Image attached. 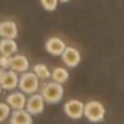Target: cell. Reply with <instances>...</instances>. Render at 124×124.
I'll return each mask as SVG.
<instances>
[{
    "label": "cell",
    "instance_id": "obj_2",
    "mask_svg": "<svg viewBox=\"0 0 124 124\" xmlns=\"http://www.w3.org/2000/svg\"><path fill=\"white\" fill-rule=\"evenodd\" d=\"M84 116L91 123H100L105 117V108L100 101H88L84 107Z\"/></svg>",
    "mask_w": 124,
    "mask_h": 124
},
{
    "label": "cell",
    "instance_id": "obj_10",
    "mask_svg": "<svg viewBox=\"0 0 124 124\" xmlns=\"http://www.w3.org/2000/svg\"><path fill=\"white\" fill-rule=\"evenodd\" d=\"M10 69L15 72L25 74L29 69V59L25 55H15L10 58Z\"/></svg>",
    "mask_w": 124,
    "mask_h": 124
},
{
    "label": "cell",
    "instance_id": "obj_6",
    "mask_svg": "<svg viewBox=\"0 0 124 124\" xmlns=\"http://www.w3.org/2000/svg\"><path fill=\"white\" fill-rule=\"evenodd\" d=\"M0 87L3 90H15L19 87V75L15 71H4L0 75Z\"/></svg>",
    "mask_w": 124,
    "mask_h": 124
},
{
    "label": "cell",
    "instance_id": "obj_13",
    "mask_svg": "<svg viewBox=\"0 0 124 124\" xmlns=\"http://www.w3.org/2000/svg\"><path fill=\"white\" fill-rule=\"evenodd\" d=\"M17 52V43L15 39H1L0 40V54L3 56H9Z\"/></svg>",
    "mask_w": 124,
    "mask_h": 124
},
{
    "label": "cell",
    "instance_id": "obj_7",
    "mask_svg": "<svg viewBox=\"0 0 124 124\" xmlns=\"http://www.w3.org/2000/svg\"><path fill=\"white\" fill-rule=\"evenodd\" d=\"M61 56H62V62H63L66 66H69V68H75V66H78L79 62H81L79 51H78L77 48H72V46H66Z\"/></svg>",
    "mask_w": 124,
    "mask_h": 124
},
{
    "label": "cell",
    "instance_id": "obj_9",
    "mask_svg": "<svg viewBox=\"0 0 124 124\" xmlns=\"http://www.w3.org/2000/svg\"><path fill=\"white\" fill-rule=\"evenodd\" d=\"M26 101H28V100H26L25 94L22 93V91L10 93L9 95H7V98H6L7 105H9L10 108H13V111H15V110H25Z\"/></svg>",
    "mask_w": 124,
    "mask_h": 124
},
{
    "label": "cell",
    "instance_id": "obj_14",
    "mask_svg": "<svg viewBox=\"0 0 124 124\" xmlns=\"http://www.w3.org/2000/svg\"><path fill=\"white\" fill-rule=\"evenodd\" d=\"M51 78H52V81H55V82H58V84H63V82H66L68 79H69V74H68V71L65 69V68H55L54 71H52V74H51Z\"/></svg>",
    "mask_w": 124,
    "mask_h": 124
},
{
    "label": "cell",
    "instance_id": "obj_20",
    "mask_svg": "<svg viewBox=\"0 0 124 124\" xmlns=\"http://www.w3.org/2000/svg\"><path fill=\"white\" fill-rule=\"evenodd\" d=\"M0 38H1V36H0Z\"/></svg>",
    "mask_w": 124,
    "mask_h": 124
},
{
    "label": "cell",
    "instance_id": "obj_16",
    "mask_svg": "<svg viewBox=\"0 0 124 124\" xmlns=\"http://www.w3.org/2000/svg\"><path fill=\"white\" fill-rule=\"evenodd\" d=\"M10 107L7 105V102H0V123L6 121L10 117Z\"/></svg>",
    "mask_w": 124,
    "mask_h": 124
},
{
    "label": "cell",
    "instance_id": "obj_12",
    "mask_svg": "<svg viewBox=\"0 0 124 124\" xmlns=\"http://www.w3.org/2000/svg\"><path fill=\"white\" fill-rule=\"evenodd\" d=\"M10 124H33V117L26 110H15L10 114Z\"/></svg>",
    "mask_w": 124,
    "mask_h": 124
},
{
    "label": "cell",
    "instance_id": "obj_1",
    "mask_svg": "<svg viewBox=\"0 0 124 124\" xmlns=\"http://www.w3.org/2000/svg\"><path fill=\"white\" fill-rule=\"evenodd\" d=\"M40 95L43 97L45 102H48V104H58L63 98V87H62L61 84L55 82V81L46 82L42 87Z\"/></svg>",
    "mask_w": 124,
    "mask_h": 124
},
{
    "label": "cell",
    "instance_id": "obj_5",
    "mask_svg": "<svg viewBox=\"0 0 124 124\" xmlns=\"http://www.w3.org/2000/svg\"><path fill=\"white\" fill-rule=\"evenodd\" d=\"M45 108V100L40 94H33L31 98L26 101V107L25 110L31 114V116H39Z\"/></svg>",
    "mask_w": 124,
    "mask_h": 124
},
{
    "label": "cell",
    "instance_id": "obj_4",
    "mask_svg": "<svg viewBox=\"0 0 124 124\" xmlns=\"http://www.w3.org/2000/svg\"><path fill=\"white\" fill-rule=\"evenodd\" d=\"M84 107L85 104L79 100H69L68 102H65L63 105V111L65 114L72 118V120H79L81 117H84Z\"/></svg>",
    "mask_w": 124,
    "mask_h": 124
},
{
    "label": "cell",
    "instance_id": "obj_19",
    "mask_svg": "<svg viewBox=\"0 0 124 124\" xmlns=\"http://www.w3.org/2000/svg\"><path fill=\"white\" fill-rule=\"evenodd\" d=\"M59 1H61V3H68L69 0H59Z\"/></svg>",
    "mask_w": 124,
    "mask_h": 124
},
{
    "label": "cell",
    "instance_id": "obj_17",
    "mask_svg": "<svg viewBox=\"0 0 124 124\" xmlns=\"http://www.w3.org/2000/svg\"><path fill=\"white\" fill-rule=\"evenodd\" d=\"M58 3H59V0H40L42 7L48 12H54L58 7Z\"/></svg>",
    "mask_w": 124,
    "mask_h": 124
},
{
    "label": "cell",
    "instance_id": "obj_8",
    "mask_svg": "<svg viewBox=\"0 0 124 124\" xmlns=\"http://www.w3.org/2000/svg\"><path fill=\"white\" fill-rule=\"evenodd\" d=\"M65 48H66L65 42L62 40L61 38H56V36L49 38L46 40V43H45L46 52L51 54V55H54V56H61L62 54H63V51H65Z\"/></svg>",
    "mask_w": 124,
    "mask_h": 124
},
{
    "label": "cell",
    "instance_id": "obj_3",
    "mask_svg": "<svg viewBox=\"0 0 124 124\" xmlns=\"http://www.w3.org/2000/svg\"><path fill=\"white\" fill-rule=\"evenodd\" d=\"M19 90L23 94L33 95L39 90V78L33 72H25L19 77Z\"/></svg>",
    "mask_w": 124,
    "mask_h": 124
},
{
    "label": "cell",
    "instance_id": "obj_15",
    "mask_svg": "<svg viewBox=\"0 0 124 124\" xmlns=\"http://www.w3.org/2000/svg\"><path fill=\"white\" fill-rule=\"evenodd\" d=\"M33 74H35L39 79L46 81V79L51 78V74H52V72L48 69L46 65H43V63H36V65L33 66Z\"/></svg>",
    "mask_w": 124,
    "mask_h": 124
},
{
    "label": "cell",
    "instance_id": "obj_18",
    "mask_svg": "<svg viewBox=\"0 0 124 124\" xmlns=\"http://www.w3.org/2000/svg\"><path fill=\"white\" fill-rule=\"evenodd\" d=\"M0 68H3V69H7V68H10V58L9 56H0Z\"/></svg>",
    "mask_w": 124,
    "mask_h": 124
},
{
    "label": "cell",
    "instance_id": "obj_11",
    "mask_svg": "<svg viewBox=\"0 0 124 124\" xmlns=\"http://www.w3.org/2000/svg\"><path fill=\"white\" fill-rule=\"evenodd\" d=\"M0 36L3 39H16V36H17V25L13 20L0 22Z\"/></svg>",
    "mask_w": 124,
    "mask_h": 124
}]
</instances>
